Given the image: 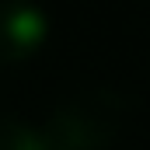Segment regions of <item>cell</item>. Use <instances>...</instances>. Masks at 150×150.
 <instances>
[{"label": "cell", "instance_id": "cell-1", "mask_svg": "<svg viewBox=\"0 0 150 150\" xmlns=\"http://www.w3.org/2000/svg\"><path fill=\"white\" fill-rule=\"evenodd\" d=\"M129 115V101L108 91V87H94V91H80L63 98L42 126V136L49 150H108L115 147L122 126Z\"/></svg>", "mask_w": 150, "mask_h": 150}, {"label": "cell", "instance_id": "cell-3", "mask_svg": "<svg viewBox=\"0 0 150 150\" xmlns=\"http://www.w3.org/2000/svg\"><path fill=\"white\" fill-rule=\"evenodd\" d=\"M0 150H49L42 129H32L18 119H0Z\"/></svg>", "mask_w": 150, "mask_h": 150}, {"label": "cell", "instance_id": "cell-2", "mask_svg": "<svg viewBox=\"0 0 150 150\" xmlns=\"http://www.w3.org/2000/svg\"><path fill=\"white\" fill-rule=\"evenodd\" d=\"M49 38V21L28 0H4L0 4V63H25L32 59Z\"/></svg>", "mask_w": 150, "mask_h": 150}]
</instances>
